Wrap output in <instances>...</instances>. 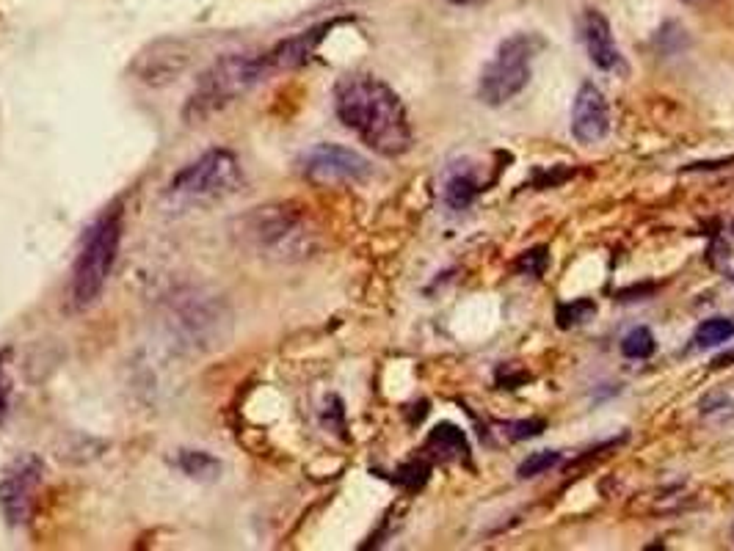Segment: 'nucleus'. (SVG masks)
I'll return each mask as SVG.
<instances>
[{
	"mask_svg": "<svg viewBox=\"0 0 734 551\" xmlns=\"http://www.w3.org/2000/svg\"><path fill=\"white\" fill-rule=\"evenodd\" d=\"M271 75L265 56H224L208 72H202L197 88L188 96L185 119L190 124L210 119L216 111L235 103L252 86Z\"/></svg>",
	"mask_w": 734,
	"mask_h": 551,
	"instance_id": "obj_3",
	"label": "nucleus"
},
{
	"mask_svg": "<svg viewBox=\"0 0 734 551\" xmlns=\"http://www.w3.org/2000/svg\"><path fill=\"white\" fill-rule=\"evenodd\" d=\"M453 4H469V0H453Z\"/></svg>",
	"mask_w": 734,
	"mask_h": 551,
	"instance_id": "obj_24",
	"label": "nucleus"
},
{
	"mask_svg": "<svg viewBox=\"0 0 734 551\" xmlns=\"http://www.w3.org/2000/svg\"><path fill=\"white\" fill-rule=\"evenodd\" d=\"M119 243H122V213L114 207L88 229L86 243L75 260L72 298L78 309L91 307L106 289L119 257Z\"/></svg>",
	"mask_w": 734,
	"mask_h": 551,
	"instance_id": "obj_4",
	"label": "nucleus"
},
{
	"mask_svg": "<svg viewBox=\"0 0 734 551\" xmlns=\"http://www.w3.org/2000/svg\"><path fill=\"white\" fill-rule=\"evenodd\" d=\"M621 354L627 359H649L655 354V336L649 328H635L624 336L621 342Z\"/></svg>",
	"mask_w": 734,
	"mask_h": 551,
	"instance_id": "obj_17",
	"label": "nucleus"
},
{
	"mask_svg": "<svg viewBox=\"0 0 734 551\" xmlns=\"http://www.w3.org/2000/svg\"><path fill=\"white\" fill-rule=\"evenodd\" d=\"M302 171L310 182L334 188V185H354L370 177V163L359 152L339 143H318L304 155Z\"/></svg>",
	"mask_w": 734,
	"mask_h": 551,
	"instance_id": "obj_7",
	"label": "nucleus"
},
{
	"mask_svg": "<svg viewBox=\"0 0 734 551\" xmlns=\"http://www.w3.org/2000/svg\"><path fill=\"white\" fill-rule=\"evenodd\" d=\"M428 449L439 458V461H456V458H467L469 444L467 436L456 427V425H436L428 436Z\"/></svg>",
	"mask_w": 734,
	"mask_h": 551,
	"instance_id": "obj_13",
	"label": "nucleus"
},
{
	"mask_svg": "<svg viewBox=\"0 0 734 551\" xmlns=\"http://www.w3.org/2000/svg\"><path fill=\"white\" fill-rule=\"evenodd\" d=\"M42 474L44 464L36 455H25L14 461L4 480H0V510H4L9 524H25L31 519Z\"/></svg>",
	"mask_w": 734,
	"mask_h": 551,
	"instance_id": "obj_8",
	"label": "nucleus"
},
{
	"mask_svg": "<svg viewBox=\"0 0 734 551\" xmlns=\"http://www.w3.org/2000/svg\"><path fill=\"white\" fill-rule=\"evenodd\" d=\"M544 47L542 36L533 33H516L508 36L500 47L497 56L486 64L478 86V96L486 106H506L514 99L530 80V64L538 56V50Z\"/></svg>",
	"mask_w": 734,
	"mask_h": 551,
	"instance_id": "obj_6",
	"label": "nucleus"
},
{
	"mask_svg": "<svg viewBox=\"0 0 734 551\" xmlns=\"http://www.w3.org/2000/svg\"><path fill=\"white\" fill-rule=\"evenodd\" d=\"M594 312H597V307L591 304L589 298H582V300H574V304L558 307L555 317H558V326H561V328H571L574 323H585Z\"/></svg>",
	"mask_w": 734,
	"mask_h": 551,
	"instance_id": "obj_19",
	"label": "nucleus"
},
{
	"mask_svg": "<svg viewBox=\"0 0 734 551\" xmlns=\"http://www.w3.org/2000/svg\"><path fill=\"white\" fill-rule=\"evenodd\" d=\"M235 237L246 252L274 260L296 262L312 254L315 229L307 213L290 202L260 205L235 221Z\"/></svg>",
	"mask_w": 734,
	"mask_h": 551,
	"instance_id": "obj_2",
	"label": "nucleus"
},
{
	"mask_svg": "<svg viewBox=\"0 0 734 551\" xmlns=\"http://www.w3.org/2000/svg\"><path fill=\"white\" fill-rule=\"evenodd\" d=\"M610 133L608 99L594 83H582L571 106V135L580 143H599Z\"/></svg>",
	"mask_w": 734,
	"mask_h": 551,
	"instance_id": "obj_9",
	"label": "nucleus"
},
{
	"mask_svg": "<svg viewBox=\"0 0 734 551\" xmlns=\"http://www.w3.org/2000/svg\"><path fill=\"white\" fill-rule=\"evenodd\" d=\"M558 464H561V453H555V449H542V453H535V455H530V458L522 461L519 477H522V480H533V477H538V474H544V472L555 469Z\"/></svg>",
	"mask_w": 734,
	"mask_h": 551,
	"instance_id": "obj_18",
	"label": "nucleus"
},
{
	"mask_svg": "<svg viewBox=\"0 0 734 551\" xmlns=\"http://www.w3.org/2000/svg\"><path fill=\"white\" fill-rule=\"evenodd\" d=\"M339 122L357 133L373 152L398 158L412 146V124L401 96L373 75H348L334 88Z\"/></svg>",
	"mask_w": 734,
	"mask_h": 551,
	"instance_id": "obj_1",
	"label": "nucleus"
},
{
	"mask_svg": "<svg viewBox=\"0 0 734 551\" xmlns=\"http://www.w3.org/2000/svg\"><path fill=\"white\" fill-rule=\"evenodd\" d=\"M550 265V257H547V248L538 245V248H530L527 254H522V260L516 262V268L527 276H542Z\"/></svg>",
	"mask_w": 734,
	"mask_h": 551,
	"instance_id": "obj_20",
	"label": "nucleus"
},
{
	"mask_svg": "<svg viewBox=\"0 0 734 551\" xmlns=\"http://www.w3.org/2000/svg\"><path fill=\"white\" fill-rule=\"evenodd\" d=\"M731 229H734V226H731Z\"/></svg>",
	"mask_w": 734,
	"mask_h": 551,
	"instance_id": "obj_25",
	"label": "nucleus"
},
{
	"mask_svg": "<svg viewBox=\"0 0 734 551\" xmlns=\"http://www.w3.org/2000/svg\"><path fill=\"white\" fill-rule=\"evenodd\" d=\"M544 430V419H522V422H508L506 425V433L514 438V441H522V438H533Z\"/></svg>",
	"mask_w": 734,
	"mask_h": 551,
	"instance_id": "obj_21",
	"label": "nucleus"
},
{
	"mask_svg": "<svg viewBox=\"0 0 734 551\" xmlns=\"http://www.w3.org/2000/svg\"><path fill=\"white\" fill-rule=\"evenodd\" d=\"M177 317H180L177 328L193 344H202V342L216 344L221 339V323H227V317L221 315V307L216 304V300H208V298H200V295L188 298L185 307L177 312Z\"/></svg>",
	"mask_w": 734,
	"mask_h": 551,
	"instance_id": "obj_10",
	"label": "nucleus"
},
{
	"mask_svg": "<svg viewBox=\"0 0 734 551\" xmlns=\"http://www.w3.org/2000/svg\"><path fill=\"white\" fill-rule=\"evenodd\" d=\"M9 403H12V381L6 370V354H0V422L9 414Z\"/></svg>",
	"mask_w": 734,
	"mask_h": 551,
	"instance_id": "obj_22",
	"label": "nucleus"
},
{
	"mask_svg": "<svg viewBox=\"0 0 734 551\" xmlns=\"http://www.w3.org/2000/svg\"><path fill=\"white\" fill-rule=\"evenodd\" d=\"M240 185V163L229 149H210L202 158L177 171L166 196L177 205H208L227 198Z\"/></svg>",
	"mask_w": 734,
	"mask_h": 551,
	"instance_id": "obj_5",
	"label": "nucleus"
},
{
	"mask_svg": "<svg viewBox=\"0 0 734 551\" xmlns=\"http://www.w3.org/2000/svg\"><path fill=\"white\" fill-rule=\"evenodd\" d=\"M177 464H180V469H182L188 477H193V480H216L218 472H221V464H218L213 455H208V453H193V449H185V453H180Z\"/></svg>",
	"mask_w": 734,
	"mask_h": 551,
	"instance_id": "obj_15",
	"label": "nucleus"
},
{
	"mask_svg": "<svg viewBox=\"0 0 734 551\" xmlns=\"http://www.w3.org/2000/svg\"><path fill=\"white\" fill-rule=\"evenodd\" d=\"M478 179L472 171L467 169H459L453 166L451 169V177L445 182V202L453 207V210H467L472 202H475V196H478Z\"/></svg>",
	"mask_w": 734,
	"mask_h": 551,
	"instance_id": "obj_14",
	"label": "nucleus"
},
{
	"mask_svg": "<svg viewBox=\"0 0 734 551\" xmlns=\"http://www.w3.org/2000/svg\"><path fill=\"white\" fill-rule=\"evenodd\" d=\"M404 477H401V482L406 485V488H412V491H417L425 480H428V466L425 464H420V461H414V464H409V466H404V472H401Z\"/></svg>",
	"mask_w": 734,
	"mask_h": 551,
	"instance_id": "obj_23",
	"label": "nucleus"
},
{
	"mask_svg": "<svg viewBox=\"0 0 734 551\" xmlns=\"http://www.w3.org/2000/svg\"><path fill=\"white\" fill-rule=\"evenodd\" d=\"M734 336V323L729 317H712V320H704L696 331V344L699 347H715L726 339Z\"/></svg>",
	"mask_w": 734,
	"mask_h": 551,
	"instance_id": "obj_16",
	"label": "nucleus"
},
{
	"mask_svg": "<svg viewBox=\"0 0 734 551\" xmlns=\"http://www.w3.org/2000/svg\"><path fill=\"white\" fill-rule=\"evenodd\" d=\"M580 39L589 50L591 61L599 67V69H618L621 67V56H618V47H616V39H613V31H610V23L602 12L597 9H585L582 12V20H580Z\"/></svg>",
	"mask_w": 734,
	"mask_h": 551,
	"instance_id": "obj_11",
	"label": "nucleus"
},
{
	"mask_svg": "<svg viewBox=\"0 0 734 551\" xmlns=\"http://www.w3.org/2000/svg\"><path fill=\"white\" fill-rule=\"evenodd\" d=\"M329 28L331 25H318V28H310V31H304L299 36H290L282 44H276L271 53H265L268 69L279 72V69H296V67L307 64L312 59V53L318 50V44L323 41Z\"/></svg>",
	"mask_w": 734,
	"mask_h": 551,
	"instance_id": "obj_12",
	"label": "nucleus"
}]
</instances>
